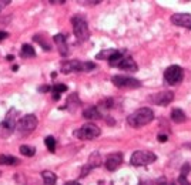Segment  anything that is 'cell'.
<instances>
[{
    "label": "cell",
    "mask_w": 191,
    "mask_h": 185,
    "mask_svg": "<svg viewBox=\"0 0 191 185\" xmlns=\"http://www.w3.org/2000/svg\"><path fill=\"white\" fill-rule=\"evenodd\" d=\"M153 120H154L153 110L147 107H143V108H138L137 111H134L133 114H130L127 117V123L131 127L138 128V127H144V125L150 124Z\"/></svg>",
    "instance_id": "obj_1"
},
{
    "label": "cell",
    "mask_w": 191,
    "mask_h": 185,
    "mask_svg": "<svg viewBox=\"0 0 191 185\" xmlns=\"http://www.w3.org/2000/svg\"><path fill=\"white\" fill-rule=\"evenodd\" d=\"M71 23H73V31H74V36L77 37V40L87 41L88 37H90V31H88V24L84 16L76 14L71 19Z\"/></svg>",
    "instance_id": "obj_2"
},
{
    "label": "cell",
    "mask_w": 191,
    "mask_h": 185,
    "mask_svg": "<svg viewBox=\"0 0 191 185\" xmlns=\"http://www.w3.org/2000/svg\"><path fill=\"white\" fill-rule=\"evenodd\" d=\"M96 68V64L92 61H80V60H71V61H63L60 70L64 74H70L73 71H92Z\"/></svg>",
    "instance_id": "obj_3"
},
{
    "label": "cell",
    "mask_w": 191,
    "mask_h": 185,
    "mask_svg": "<svg viewBox=\"0 0 191 185\" xmlns=\"http://www.w3.org/2000/svg\"><path fill=\"white\" fill-rule=\"evenodd\" d=\"M17 115H19V111H16L13 108V110H10L7 113L4 121L0 123V137L2 138H7V137L12 135V132L14 131V128H16L17 123H19V120H16Z\"/></svg>",
    "instance_id": "obj_4"
},
{
    "label": "cell",
    "mask_w": 191,
    "mask_h": 185,
    "mask_svg": "<svg viewBox=\"0 0 191 185\" xmlns=\"http://www.w3.org/2000/svg\"><path fill=\"white\" fill-rule=\"evenodd\" d=\"M101 134L100 128L96 125V124H84L83 127H80L77 131H74V135L79 138V140H94Z\"/></svg>",
    "instance_id": "obj_5"
},
{
    "label": "cell",
    "mask_w": 191,
    "mask_h": 185,
    "mask_svg": "<svg viewBox=\"0 0 191 185\" xmlns=\"http://www.w3.org/2000/svg\"><path fill=\"white\" fill-rule=\"evenodd\" d=\"M155 160H157V157L151 151H136L133 152V155L130 158V162L134 167H143V165L151 164Z\"/></svg>",
    "instance_id": "obj_6"
},
{
    "label": "cell",
    "mask_w": 191,
    "mask_h": 185,
    "mask_svg": "<svg viewBox=\"0 0 191 185\" xmlns=\"http://www.w3.org/2000/svg\"><path fill=\"white\" fill-rule=\"evenodd\" d=\"M36 127H37V118H36V115L29 114V115L21 117V118L19 120V123H17V125H16V130L20 132L21 135H26V134H30Z\"/></svg>",
    "instance_id": "obj_7"
},
{
    "label": "cell",
    "mask_w": 191,
    "mask_h": 185,
    "mask_svg": "<svg viewBox=\"0 0 191 185\" xmlns=\"http://www.w3.org/2000/svg\"><path fill=\"white\" fill-rule=\"evenodd\" d=\"M164 78L170 86H175L183 81L184 78V70L180 66H170L164 71Z\"/></svg>",
    "instance_id": "obj_8"
},
{
    "label": "cell",
    "mask_w": 191,
    "mask_h": 185,
    "mask_svg": "<svg viewBox=\"0 0 191 185\" xmlns=\"http://www.w3.org/2000/svg\"><path fill=\"white\" fill-rule=\"evenodd\" d=\"M111 81L117 87H127V88H140L141 87L140 80L134 77H127V76H114Z\"/></svg>",
    "instance_id": "obj_9"
},
{
    "label": "cell",
    "mask_w": 191,
    "mask_h": 185,
    "mask_svg": "<svg viewBox=\"0 0 191 185\" xmlns=\"http://www.w3.org/2000/svg\"><path fill=\"white\" fill-rule=\"evenodd\" d=\"M173 100H174V93L170 91V90H166V91H160V93H157V94L151 95L150 101H151L153 104H157V105L166 107V105H168Z\"/></svg>",
    "instance_id": "obj_10"
},
{
    "label": "cell",
    "mask_w": 191,
    "mask_h": 185,
    "mask_svg": "<svg viewBox=\"0 0 191 185\" xmlns=\"http://www.w3.org/2000/svg\"><path fill=\"white\" fill-rule=\"evenodd\" d=\"M123 162V154L121 152H113L110 155L107 157V160H106V168L108 171H116L118 167L121 165Z\"/></svg>",
    "instance_id": "obj_11"
},
{
    "label": "cell",
    "mask_w": 191,
    "mask_h": 185,
    "mask_svg": "<svg viewBox=\"0 0 191 185\" xmlns=\"http://www.w3.org/2000/svg\"><path fill=\"white\" fill-rule=\"evenodd\" d=\"M171 23L175 26L191 29V14L190 13H177V14H173Z\"/></svg>",
    "instance_id": "obj_12"
},
{
    "label": "cell",
    "mask_w": 191,
    "mask_h": 185,
    "mask_svg": "<svg viewBox=\"0 0 191 185\" xmlns=\"http://www.w3.org/2000/svg\"><path fill=\"white\" fill-rule=\"evenodd\" d=\"M100 154L99 152H93L92 155H90V158H88V162L87 165L83 168V171H81V178L86 177V174H88V171L93 168H96V167H99L100 165Z\"/></svg>",
    "instance_id": "obj_13"
},
{
    "label": "cell",
    "mask_w": 191,
    "mask_h": 185,
    "mask_svg": "<svg viewBox=\"0 0 191 185\" xmlns=\"http://www.w3.org/2000/svg\"><path fill=\"white\" fill-rule=\"evenodd\" d=\"M118 68L120 70H124V71H130V73H134V71H137V64H136V61H134L131 57H129V56H125L123 60H121V63L118 64Z\"/></svg>",
    "instance_id": "obj_14"
},
{
    "label": "cell",
    "mask_w": 191,
    "mask_h": 185,
    "mask_svg": "<svg viewBox=\"0 0 191 185\" xmlns=\"http://www.w3.org/2000/svg\"><path fill=\"white\" fill-rule=\"evenodd\" d=\"M53 40L56 43V46H57L60 54L62 56H67L69 54V47H67V43H66V37L63 36V34H56L53 37Z\"/></svg>",
    "instance_id": "obj_15"
},
{
    "label": "cell",
    "mask_w": 191,
    "mask_h": 185,
    "mask_svg": "<svg viewBox=\"0 0 191 185\" xmlns=\"http://www.w3.org/2000/svg\"><path fill=\"white\" fill-rule=\"evenodd\" d=\"M83 117L87 120H99L101 117V114H100L97 107H88L83 111Z\"/></svg>",
    "instance_id": "obj_16"
},
{
    "label": "cell",
    "mask_w": 191,
    "mask_h": 185,
    "mask_svg": "<svg viewBox=\"0 0 191 185\" xmlns=\"http://www.w3.org/2000/svg\"><path fill=\"white\" fill-rule=\"evenodd\" d=\"M171 120L174 121V123H184L187 117L184 114L183 110H180V108H174V110L171 111Z\"/></svg>",
    "instance_id": "obj_17"
},
{
    "label": "cell",
    "mask_w": 191,
    "mask_h": 185,
    "mask_svg": "<svg viewBox=\"0 0 191 185\" xmlns=\"http://www.w3.org/2000/svg\"><path fill=\"white\" fill-rule=\"evenodd\" d=\"M42 178H43V182H44L46 185H54L56 184V181H57L56 174L51 172V171H43Z\"/></svg>",
    "instance_id": "obj_18"
},
{
    "label": "cell",
    "mask_w": 191,
    "mask_h": 185,
    "mask_svg": "<svg viewBox=\"0 0 191 185\" xmlns=\"http://www.w3.org/2000/svg\"><path fill=\"white\" fill-rule=\"evenodd\" d=\"M19 164V160L16 157H12L9 154H2L0 155V165H16Z\"/></svg>",
    "instance_id": "obj_19"
},
{
    "label": "cell",
    "mask_w": 191,
    "mask_h": 185,
    "mask_svg": "<svg viewBox=\"0 0 191 185\" xmlns=\"http://www.w3.org/2000/svg\"><path fill=\"white\" fill-rule=\"evenodd\" d=\"M20 54H21V57H23V58H33V57H36V51H34V49L30 44H23Z\"/></svg>",
    "instance_id": "obj_20"
},
{
    "label": "cell",
    "mask_w": 191,
    "mask_h": 185,
    "mask_svg": "<svg viewBox=\"0 0 191 185\" xmlns=\"http://www.w3.org/2000/svg\"><path fill=\"white\" fill-rule=\"evenodd\" d=\"M116 53H117L116 49H108V50H103V51L99 53L96 57L99 58V60H107V61H108V60H110V58H111Z\"/></svg>",
    "instance_id": "obj_21"
},
{
    "label": "cell",
    "mask_w": 191,
    "mask_h": 185,
    "mask_svg": "<svg viewBox=\"0 0 191 185\" xmlns=\"http://www.w3.org/2000/svg\"><path fill=\"white\" fill-rule=\"evenodd\" d=\"M44 144H46L47 150H49L50 152H54V151H56V140H54V137H51V135L46 137V140H44Z\"/></svg>",
    "instance_id": "obj_22"
},
{
    "label": "cell",
    "mask_w": 191,
    "mask_h": 185,
    "mask_svg": "<svg viewBox=\"0 0 191 185\" xmlns=\"http://www.w3.org/2000/svg\"><path fill=\"white\" fill-rule=\"evenodd\" d=\"M20 154L26 157H33L36 154V150L33 147H30V145H21L20 147Z\"/></svg>",
    "instance_id": "obj_23"
},
{
    "label": "cell",
    "mask_w": 191,
    "mask_h": 185,
    "mask_svg": "<svg viewBox=\"0 0 191 185\" xmlns=\"http://www.w3.org/2000/svg\"><path fill=\"white\" fill-rule=\"evenodd\" d=\"M34 40L37 41L39 44L42 46V47H43L44 50H47V51H49V50H51V44H50V43H46V41H44V39H43L42 34H37V36H34Z\"/></svg>",
    "instance_id": "obj_24"
},
{
    "label": "cell",
    "mask_w": 191,
    "mask_h": 185,
    "mask_svg": "<svg viewBox=\"0 0 191 185\" xmlns=\"http://www.w3.org/2000/svg\"><path fill=\"white\" fill-rule=\"evenodd\" d=\"M51 91H53V94H60V93L67 91V86L66 84H56L51 87Z\"/></svg>",
    "instance_id": "obj_25"
},
{
    "label": "cell",
    "mask_w": 191,
    "mask_h": 185,
    "mask_svg": "<svg viewBox=\"0 0 191 185\" xmlns=\"http://www.w3.org/2000/svg\"><path fill=\"white\" fill-rule=\"evenodd\" d=\"M177 184H178V185H191L190 182L187 181V178L184 177V175H180L178 179H177Z\"/></svg>",
    "instance_id": "obj_26"
},
{
    "label": "cell",
    "mask_w": 191,
    "mask_h": 185,
    "mask_svg": "<svg viewBox=\"0 0 191 185\" xmlns=\"http://www.w3.org/2000/svg\"><path fill=\"white\" fill-rule=\"evenodd\" d=\"M190 171H191V165L190 164H184L183 168H181V175H184V177H185V175H187Z\"/></svg>",
    "instance_id": "obj_27"
},
{
    "label": "cell",
    "mask_w": 191,
    "mask_h": 185,
    "mask_svg": "<svg viewBox=\"0 0 191 185\" xmlns=\"http://www.w3.org/2000/svg\"><path fill=\"white\" fill-rule=\"evenodd\" d=\"M39 91H40V93H47V91H51V87H50V86L40 87V88H39Z\"/></svg>",
    "instance_id": "obj_28"
},
{
    "label": "cell",
    "mask_w": 191,
    "mask_h": 185,
    "mask_svg": "<svg viewBox=\"0 0 191 185\" xmlns=\"http://www.w3.org/2000/svg\"><path fill=\"white\" fill-rule=\"evenodd\" d=\"M158 141H160V142H166V141H167V135L160 134V135H158Z\"/></svg>",
    "instance_id": "obj_29"
},
{
    "label": "cell",
    "mask_w": 191,
    "mask_h": 185,
    "mask_svg": "<svg viewBox=\"0 0 191 185\" xmlns=\"http://www.w3.org/2000/svg\"><path fill=\"white\" fill-rule=\"evenodd\" d=\"M50 3L51 4H63L64 0H50Z\"/></svg>",
    "instance_id": "obj_30"
},
{
    "label": "cell",
    "mask_w": 191,
    "mask_h": 185,
    "mask_svg": "<svg viewBox=\"0 0 191 185\" xmlns=\"http://www.w3.org/2000/svg\"><path fill=\"white\" fill-rule=\"evenodd\" d=\"M157 184L158 185H167V181H166V178H160L157 181Z\"/></svg>",
    "instance_id": "obj_31"
},
{
    "label": "cell",
    "mask_w": 191,
    "mask_h": 185,
    "mask_svg": "<svg viewBox=\"0 0 191 185\" xmlns=\"http://www.w3.org/2000/svg\"><path fill=\"white\" fill-rule=\"evenodd\" d=\"M7 36H9V34L6 33V31H0V41H2V40H4V39H6Z\"/></svg>",
    "instance_id": "obj_32"
},
{
    "label": "cell",
    "mask_w": 191,
    "mask_h": 185,
    "mask_svg": "<svg viewBox=\"0 0 191 185\" xmlns=\"http://www.w3.org/2000/svg\"><path fill=\"white\" fill-rule=\"evenodd\" d=\"M10 3V0H2V2H0V9L3 7V6H6V4H9Z\"/></svg>",
    "instance_id": "obj_33"
},
{
    "label": "cell",
    "mask_w": 191,
    "mask_h": 185,
    "mask_svg": "<svg viewBox=\"0 0 191 185\" xmlns=\"http://www.w3.org/2000/svg\"><path fill=\"white\" fill-rule=\"evenodd\" d=\"M64 185H80L79 182H76V181H69V182H66Z\"/></svg>",
    "instance_id": "obj_34"
}]
</instances>
